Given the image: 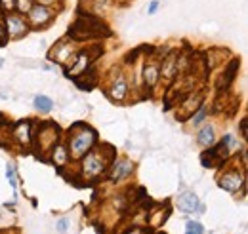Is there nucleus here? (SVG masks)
Listing matches in <instances>:
<instances>
[{
    "instance_id": "nucleus-21",
    "label": "nucleus",
    "mask_w": 248,
    "mask_h": 234,
    "mask_svg": "<svg viewBox=\"0 0 248 234\" xmlns=\"http://www.w3.org/2000/svg\"><path fill=\"white\" fill-rule=\"evenodd\" d=\"M208 113H210V111H208V105H204V103H202V105H201V107H199L191 117L187 118V120H189V124H191V126H195V128H197V126H201V124L206 120Z\"/></svg>"
},
{
    "instance_id": "nucleus-23",
    "label": "nucleus",
    "mask_w": 248,
    "mask_h": 234,
    "mask_svg": "<svg viewBox=\"0 0 248 234\" xmlns=\"http://www.w3.org/2000/svg\"><path fill=\"white\" fill-rule=\"evenodd\" d=\"M221 143L227 146V150H229L231 154H233L235 150H239V148H241V141H239L235 135H231V133H227V135L221 139Z\"/></svg>"
},
{
    "instance_id": "nucleus-24",
    "label": "nucleus",
    "mask_w": 248,
    "mask_h": 234,
    "mask_svg": "<svg viewBox=\"0 0 248 234\" xmlns=\"http://www.w3.org/2000/svg\"><path fill=\"white\" fill-rule=\"evenodd\" d=\"M32 6H34V0H16V12L21 15H25Z\"/></svg>"
},
{
    "instance_id": "nucleus-29",
    "label": "nucleus",
    "mask_w": 248,
    "mask_h": 234,
    "mask_svg": "<svg viewBox=\"0 0 248 234\" xmlns=\"http://www.w3.org/2000/svg\"><path fill=\"white\" fill-rule=\"evenodd\" d=\"M34 4H40V6H46V8H54L58 4L62 8V0H34Z\"/></svg>"
},
{
    "instance_id": "nucleus-16",
    "label": "nucleus",
    "mask_w": 248,
    "mask_h": 234,
    "mask_svg": "<svg viewBox=\"0 0 248 234\" xmlns=\"http://www.w3.org/2000/svg\"><path fill=\"white\" fill-rule=\"evenodd\" d=\"M197 143L204 148L216 143V128L214 124H201V130L197 132Z\"/></svg>"
},
{
    "instance_id": "nucleus-11",
    "label": "nucleus",
    "mask_w": 248,
    "mask_h": 234,
    "mask_svg": "<svg viewBox=\"0 0 248 234\" xmlns=\"http://www.w3.org/2000/svg\"><path fill=\"white\" fill-rule=\"evenodd\" d=\"M245 183H247V177L243 172L239 170H225L219 179H217V185L219 189L227 190V192H239L245 189Z\"/></svg>"
},
{
    "instance_id": "nucleus-9",
    "label": "nucleus",
    "mask_w": 248,
    "mask_h": 234,
    "mask_svg": "<svg viewBox=\"0 0 248 234\" xmlns=\"http://www.w3.org/2000/svg\"><path fill=\"white\" fill-rule=\"evenodd\" d=\"M178 61H180V52L178 50H170L166 56H162L160 65H158L160 78H164L166 82H174L178 78V74H180Z\"/></svg>"
},
{
    "instance_id": "nucleus-13",
    "label": "nucleus",
    "mask_w": 248,
    "mask_h": 234,
    "mask_svg": "<svg viewBox=\"0 0 248 234\" xmlns=\"http://www.w3.org/2000/svg\"><path fill=\"white\" fill-rule=\"evenodd\" d=\"M19 146H31L32 143V124L31 120H19L12 128V137Z\"/></svg>"
},
{
    "instance_id": "nucleus-10",
    "label": "nucleus",
    "mask_w": 248,
    "mask_h": 234,
    "mask_svg": "<svg viewBox=\"0 0 248 234\" xmlns=\"http://www.w3.org/2000/svg\"><path fill=\"white\" fill-rule=\"evenodd\" d=\"M105 174H107V179L111 183H119V181H123V179H126V177H130L134 174V162L130 158H115L109 164Z\"/></svg>"
},
{
    "instance_id": "nucleus-35",
    "label": "nucleus",
    "mask_w": 248,
    "mask_h": 234,
    "mask_svg": "<svg viewBox=\"0 0 248 234\" xmlns=\"http://www.w3.org/2000/svg\"><path fill=\"white\" fill-rule=\"evenodd\" d=\"M0 67H2V59H0Z\"/></svg>"
},
{
    "instance_id": "nucleus-4",
    "label": "nucleus",
    "mask_w": 248,
    "mask_h": 234,
    "mask_svg": "<svg viewBox=\"0 0 248 234\" xmlns=\"http://www.w3.org/2000/svg\"><path fill=\"white\" fill-rule=\"evenodd\" d=\"M62 137V130L60 126L52 124V122H44L36 128V132L32 130V143L34 145V150H42V154H48L52 150V146L56 145Z\"/></svg>"
},
{
    "instance_id": "nucleus-30",
    "label": "nucleus",
    "mask_w": 248,
    "mask_h": 234,
    "mask_svg": "<svg viewBox=\"0 0 248 234\" xmlns=\"http://www.w3.org/2000/svg\"><path fill=\"white\" fill-rule=\"evenodd\" d=\"M92 4L97 10H105V8L111 4V0H92Z\"/></svg>"
},
{
    "instance_id": "nucleus-6",
    "label": "nucleus",
    "mask_w": 248,
    "mask_h": 234,
    "mask_svg": "<svg viewBox=\"0 0 248 234\" xmlns=\"http://www.w3.org/2000/svg\"><path fill=\"white\" fill-rule=\"evenodd\" d=\"M78 50H80L78 42H77V40H73V38H69V36H65V38H62V40H60V42L50 50L48 58H50V61H54V63L62 65L63 69H67V67L73 63V59L77 58Z\"/></svg>"
},
{
    "instance_id": "nucleus-17",
    "label": "nucleus",
    "mask_w": 248,
    "mask_h": 234,
    "mask_svg": "<svg viewBox=\"0 0 248 234\" xmlns=\"http://www.w3.org/2000/svg\"><path fill=\"white\" fill-rule=\"evenodd\" d=\"M178 207H180L182 211H186V213H195L197 209H202V205L199 202L197 194L191 192V190H187V192L178 196Z\"/></svg>"
},
{
    "instance_id": "nucleus-18",
    "label": "nucleus",
    "mask_w": 248,
    "mask_h": 234,
    "mask_svg": "<svg viewBox=\"0 0 248 234\" xmlns=\"http://www.w3.org/2000/svg\"><path fill=\"white\" fill-rule=\"evenodd\" d=\"M160 80V73H158V63H145L143 67V86L147 91L155 88Z\"/></svg>"
},
{
    "instance_id": "nucleus-25",
    "label": "nucleus",
    "mask_w": 248,
    "mask_h": 234,
    "mask_svg": "<svg viewBox=\"0 0 248 234\" xmlns=\"http://www.w3.org/2000/svg\"><path fill=\"white\" fill-rule=\"evenodd\" d=\"M16 12V0H0V14L8 15Z\"/></svg>"
},
{
    "instance_id": "nucleus-28",
    "label": "nucleus",
    "mask_w": 248,
    "mask_h": 234,
    "mask_svg": "<svg viewBox=\"0 0 248 234\" xmlns=\"http://www.w3.org/2000/svg\"><path fill=\"white\" fill-rule=\"evenodd\" d=\"M8 34H6V27H4V15L0 14V48L8 44Z\"/></svg>"
},
{
    "instance_id": "nucleus-27",
    "label": "nucleus",
    "mask_w": 248,
    "mask_h": 234,
    "mask_svg": "<svg viewBox=\"0 0 248 234\" xmlns=\"http://www.w3.org/2000/svg\"><path fill=\"white\" fill-rule=\"evenodd\" d=\"M6 177H8L10 185H12L14 190H16V189H17V176H16V166H14V164H8V166H6Z\"/></svg>"
},
{
    "instance_id": "nucleus-7",
    "label": "nucleus",
    "mask_w": 248,
    "mask_h": 234,
    "mask_svg": "<svg viewBox=\"0 0 248 234\" xmlns=\"http://www.w3.org/2000/svg\"><path fill=\"white\" fill-rule=\"evenodd\" d=\"M4 27H6V34H8L10 40H19V38L27 36L29 30H31L27 19L21 14H16V12L4 15Z\"/></svg>"
},
{
    "instance_id": "nucleus-2",
    "label": "nucleus",
    "mask_w": 248,
    "mask_h": 234,
    "mask_svg": "<svg viewBox=\"0 0 248 234\" xmlns=\"http://www.w3.org/2000/svg\"><path fill=\"white\" fill-rule=\"evenodd\" d=\"M117 156H115V148L111 146L109 148V152H105V145L99 146V150H90V152H86L82 158H80V174L84 179H88V181H93V179H97V177L105 176V172H107V168H109V164L115 160Z\"/></svg>"
},
{
    "instance_id": "nucleus-12",
    "label": "nucleus",
    "mask_w": 248,
    "mask_h": 234,
    "mask_svg": "<svg viewBox=\"0 0 248 234\" xmlns=\"http://www.w3.org/2000/svg\"><path fill=\"white\" fill-rule=\"evenodd\" d=\"M128 78H126V74H124L123 71H117L115 74H113V78L109 80V86H107V95L113 99V101H117V103H121L126 99V95H128Z\"/></svg>"
},
{
    "instance_id": "nucleus-19",
    "label": "nucleus",
    "mask_w": 248,
    "mask_h": 234,
    "mask_svg": "<svg viewBox=\"0 0 248 234\" xmlns=\"http://www.w3.org/2000/svg\"><path fill=\"white\" fill-rule=\"evenodd\" d=\"M239 67H241V61H239V59H231V61H229V65L223 69V74H221V80H219L217 88L219 89L223 88V91L229 88V84L233 82V78H235V74H237Z\"/></svg>"
},
{
    "instance_id": "nucleus-26",
    "label": "nucleus",
    "mask_w": 248,
    "mask_h": 234,
    "mask_svg": "<svg viewBox=\"0 0 248 234\" xmlns=\"http://www.w3.org/2000/svg\"><path fill=\"white\" fill-rule=\"evenodd\" d=\"M186 227V234H204V227L197 221H187Z\"/></svg>"
},
{
    "instance_id": "nucleus-8",
    "label": "nucleus",
    "mask_w": 248,
    "mask_h": 234,
    "mask_svg": "<svg viewBox=\"0 0 248 234\" xmlns=\"http://www.w3.org/2000/svg\"><path fill=\"white\" fill-rule=\"evenodd\" d=\"M25 15H27V23L31 29H44L56 19V12L52 8H46L40 4H34Z\"/></svg>"
},
{
    "instance_id": "nucleus-31",
    "label": "nucleus",
    "mask_w": 248,
    "mask_h": 234,
    "mask_svg": "<svg viewBox=\"0 0 248 234\" xmlns=\"http://www.w3.org/2000/svg\"><path fill=\"white\" fill-rule=\"evenodd\" d=\"M158 8H160V2H158V0H153V2L149 4V8H147V14H149V15H153Z\"/></svg>"
},
{
    "instance_id": "nucleus-15",
    "label": "nucleus",
    "mask_w": 248,
    "mask_h": 234,
    "mask_svg": "<svg viewBox=\"0 0 248 234\" xmlns=\"http://www.w3.org/2000/svg\"><path fill=\"white\" fill-rule=\"evenodd\" d=\"M48 154H50V162H52L58 170H63V168L69 164V160H71L69 148H67V145L62 143V141H58L56 145L52 146V150H50Z\"/></svg>"
},
{
    "instance_id": "nucleus-33",
    "label": "nucleus",
    "mask_w": 248,
    "mask_h": 234,
    "mask_svg": "<svg viewBox=\"0 0 248 234\" xmlns=\"http://www.w3.org/2000/svg\"><path fill=\"white\" fill-rule=\"evenodd\" d=\"M126 234H149L147 229H141V227H134V229H130Z\"/></svg>"
},
{
    "instance_id": "nucleus-5",
    "label": "nucleus",
    "mask_w": 248,
    "mask_h": 234,
    "mask_svg": "<svg viewBox=\"0 0 248 234\" xmlns=\"http://www.w3.org/2000/svg\"><path fill=\"white\" fill-rule=\"evenodd\" d=\"M103 50L99 48V46H90V48H86V50H78V54H77V58L73 59V63L65 69V76L67 78H80L90 67H93V61L97 59V56L101 54Z\"/></svg>"
},
{
    "instance_id": "nucleus-1",
    "label": "nucleus",
    "mask_w": 248,
    "mask_h": 234,
    "mask_svg": "<svg viewBox=\"0 0 248 234\" xmlns=\"http://www.w3.org/2000/svg\"><path fill=\"white\" fill-rule=\"evenodd\" d=\"M111 29L103 23L101 17H97L95 14H78L75 23L69 27V38L77 40V42H84V40H92V38H105L111 36Z\"/></svg>"
},
{
    "instance_id": "nucleus-3",
    "label": "nucleus",
    "mask_w": 248,
    "mask_h": 234,
    "mask_svg": "<svg viewBox=\"0 0 248 234\" xmlns=\"http://www.w3.org/2000/svg\"><path fill=\"white\" fill-rule=\"evenodd\" d=\"M69 133H71V137H69L67 148H69L71 160H80L97 143V132L86 124H77Z\"/></svg>"
},
{
    "instance_id": "nucleus-34",
    "label": "nucleus",
    "mask_w": 248,
    "mask_h": 234,
    "mask_svg": "<svg viewBox=\"0 0 248 234\" xmlns=\"http://www.w3.org/2000/svg\"><path fill=\"white\" fill-rule=\"evenodd\" d=\"M241 135H243V139H247L248 133H247V118L241 122Z\"/></svg>"
},
{
    "instance_id": "nucleus-14",
    "label": "nucleus",
    "mask_w": 248,
    "mask_h": 234,
    "mask_svg": "<svg viewBox=\"0 0 248 234\" xmlns=\"http://www.w3.org/2000/svg\"><path fill=\"white\" fill-rule=\"evenodd\" d=\"M187 99L180 105L182 107V115H180V120H187V118L191 117L202 103H204V93L202 91H195V93H187L186 95Z\"/></svg>"
},
{
    "instance_id": "nucleus-32",
    "label": "nucleus",
    "mask_w": 248,
    "mask_h": 234,
    "mask_svg": "<svg viewBox=\"0 0 248 234\" xmlns=\"http://www.w3.org/2000/svg\"><path fill=\"white\" fill-rule=\"evenodd\" d=\"M56 227H58V231H60V233H65V231H67V227H69V221L63 217V219L58 221V225H56Z\"/></svg>"
},
{
    "instance_id": "nucleus-22",
    "label": "nucleus",
    "mask_w": 248,
    "mask_h": 234,
    "mask_svg": "<svg viewBox=\"0 0 248 234\" xmlns=\"http://www.w3.org/2000/svg\"><path fill=\"white\" fill-rule=\"evenodd\" d=\"M34 109L40 111V113H50L54 109V101L48 97V95H36L34 101H32Z\"/></svg>"
},
{
    "instance_id": "nucleus-20",
    "label": "nucleus",
    "mask_w": 248,
    "mask_h": 234,
    "mask_svg": "<svg viewBox=\"0 0 248 234\" xmlns=\"http://www.w3.org/2000/svg\"><path fill=\"white\" fill-rule=\"evenodd\" d=\"M168 215H170V209L168 207H160V209H153V211H149L147 213V225L151 227V229H158L166 219H168Z\"/></svg>"
}]
</instances>
